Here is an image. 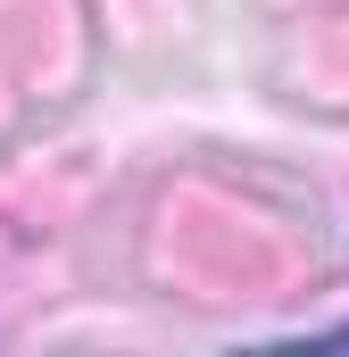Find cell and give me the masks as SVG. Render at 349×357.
Masks as SVG:
<instances>
[]
</instances>
